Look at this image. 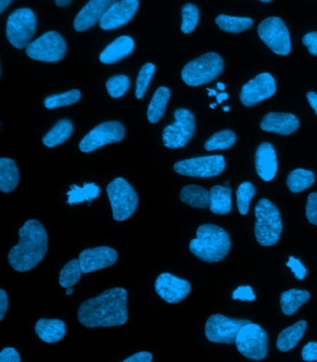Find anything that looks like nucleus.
<instances>
[{
    "instance_id": "nucleus-1",
    "label": "nucleus",
    "mask_w": 317,
    "mask_h": 362,
    "mask_svg": "<svg viewBox=\"0 0 317 362\" xmlns=\"http://www.w3.org/2000/svg\"><path fill=\"white\" fill-rule=\"evenodd\" d=\"M127 293L124 288H112L97 298L83 302L79 308V322L85 327H113L127 322Z\"/></svg>"
},
{
    "instance_id": "nucleus-2",
    "label": "nucleus",
    "mask_w": 317,
    "mask_h": 362,
    "mask_svg": "<svg viewBox=\"0 0 317 362\" xmlns=\"http://www.w3.org/2000/svg\"><path fill=\"white\" fill-rule=\"evenodd\" d=\"M20 241L8 253V262L16 272L34 269L48 250V235L42 224L35 219L25 222L19 230Z\"/></svg>"
},
{
    "instance_id": "nucleus-3",
    "label": "nucleus",
    "mask_w": 317,
    "mask_h": 362,
    "mask_svg": "<svg viewBox=\"0 0 317 362\" xmlns=\"http://www.w3.org/2000/svg\"><path fill=\"white\" fill-rule=\"evenodd\" d=\"M189 249L195 257L207 263L224 259L231 249L230 237L221 227L204 224L198 227L197 237L192 239Z\"/></svg>"
},
{
    "instance_id": "nucleus-4",
    "label": "nucleus",
    "mask_w": 317,
    "mask_h": 362,
    "mask_svg": "<svg viewBox=\"0 0 317 362\" xmlns=\"http://www.w3.org/2000/svg\"><path fill=\"white\" fill-rule=\"evenodd\" d=\"M255 216L254 233L258 243L263 246L275 245L282 233V219L277 206L267 199H262L255 209Z\"/></svg>"
},
{
    "instance_id": "nucleus-5",
    "label": "nucleus",
    "mask_w": 317,
    "mask_h": 362,
    "mask_svg": "<svg viewBox=\"0 0 317 362\" xmlns=\"http://www.w3.org/2000/svg\"><path fill=\"white\" fill-rule=\"evenodd\" d=\"M224 61L214 52L207 53L189 62L183 69L182 78L191 87L205 85L221 75Z\"/></svg>"
},
{
    "instance_id": "nucleus-6",
    "label": "nucleus",
    "mask_w": 317,
    "mask_h": 362,
    "mask_svg": "<svg viewBox=\"0 0 317 362\" xmlns=\"http://www.w3.org/2000/svg\"><path fill=\"white\" fill-rule=\"evenodd\" d=\"M106 192L115 221H126L134 214L138 206V197L127 180L117 177L108 184Z\"/></svg>"
},
{
    "instance_id": "nucleus-7",
    "label": "nucleus",
    "mask_w": 317,
    "mask_h": 362,
    "mask_svg": "<svg viewBox=\"0 0 317 362\" xmlns=\"http://www.w3.org/2000/svg\"><path fill=\"white\" fill-rule=\"evenodd\" d=\"M238 351L253 361H262L268 352V335L260 325L250 322L239 331L236 339Z\"/></svg>"
},
{
    "instance_id": "nucleus-8",
    "label": "nucleus",
    "mask_w": 317,
    "mask_h": 362,
    "mask_svg": "<svg viewBox=\"0 0 317 362\" xmlns=\"http://www.w3.org/2000/svg\"><path fill=\"white\" fill-rule=\"evenodd\" d=\"M37 29V19L30 8H20L11 13L7 22V37L16 49L30 44Z\"/></svg>"
},
{
    "instance_id": "nucleus-9",
    "label": "nucleus",
    "mask_w": 317,
    "mask_h": 362,
    "mask_svg": "<svg viewBox=\"0 0 317 362\" xmlns=\"http://www.w3.org/2000/svg\"><path fill=\"white\" fill-rule=\"evenodd\" d=\"M174 123L163 132V142L168 149L185 147L195 134V117L186 109H178L174 112Z\"/></svg>"
},
{
    "instance_id": "nucleus-10",
    "label": "nucleus",
    "mask_w": 317,
    "mask_h": 362,
    "mask_svg": "<svg viewBox=\"0 0 317 362\" xmlns=\"http://www.w3.org/2000/svg\"><path fill=\"white\" fill-rule=\"evenodd\" d=\"M260 40L275 54L286 56L292 49L289 32L283 21L278 17H270L263 21L258 28Z\"/></svg>"
},
{
    "instance_id": "nucleus-11",
    "label": "nucleus",
    "mask_w": 317,
    "mask_h": 362,
    "mask_svg": "<svg viewBox=\"0 0 317 362\" xmlns=\"http://www.w3.org/2000/svg\"><path fill=\"white\" fill-rule=\"evenodd\" d=\"M67 52V43L57 32H48L26 47V54L35 61L56 62Z\"/></svg>"
},
{
    "instance_id": "nucleus-12",
    "label": "nucleus",
    "mask_w": 317,
    "mask_h": 362,
    "mask_svg": "<svg viewBox=\"0 0 317 362\" xmlns=\"http://www.w3.org/2000/svg\"><path fill=\"white\" fill-rule=\"evenodd\" d=\"M248 320H234L215 314L210 316L206 323V337L212 343L228 344L236 343L238 332L245 325L250 323Z\"/></svg>"
},
{
    "instance_id": "nucleus-13",
    "label": "nucleus",
    "mask_w": 317,
    "mask_h": 362,
    "mask_svg": "<svg viewBox=\"0 0 317 362\" xmlns=\"http://www.w3.org/2000/svg\"><path fill=\"white\" fill-rule=\"evenodd\" d=\"M225 168V160L221 156L197 157L183 160L174 165L177 174L192 177H214L221 175Z\"/></svg>"
},
{
    "instance_id": "nucleus-14",
    "label": "nucleus",
    "mask_w": 317,
    "mask_h": 362,
    "mask_svg": "<svg viewBox=\"0 0 317 362\" xmlns=\"http://www.w3.org/2000/svg\"><path fill=\"white\" fill-rule=\"evenodd\" d=\"M125 129L120 122H105L91 130L80 141L79 149L83 153H91L106 144L122 141Z\"/></svg>"
},
{
    "instance_id": "nucleus-15",
    "label": "nucleus",
    "mask_w": 317,
    "mask_h": 362,
    "mask_svg": "<svg viewBox=\"0 0 317 362\" xmlns=\"http://www.w3.org/2000/svg\"><path fill=\"white\" fill-rule=\"evenodd\" d=\"M275 91L277 86L274 77L268 73H263L244 85L240 94V100L245 106L251 107L269 99Z\"/></svg>"
},
{
    "instance_id": "nucleus-16",
    "label": "nucleus",
    "mask_w": 317,
    "mask_h": 362,
    "mask_svg": "<svg viewBox=\"0 0 317 362\" xmlns=\"http://www.w3.org/2000/svg\"><path fill=\"white\" fill-rule=\"evenodd\" d=\"M155 289L163 300L176 304L188 298L191 292V286L188 281L171 273H162L156 280Z\"/></svg>"
},
{
    "instance_id": "nucleus-17",
    "label": "nucleus",
    "mask_w": 317,
    "mask_h": 362,
    "mask_svg": "<svg viewBox=\"0 0 317 362\" xmlns=\"http://www.w3.org/2000/svg\"><path fill=\"white\" fill-rule=\"evenodd\" d=\"M83 273H91L114 265L117 260V253L108 246H100L82 251L79 257Z\"/></svg>"
},
{
    "instance_id": "nucleus-18",
    "label": "nucleus",
    "mask_w": 317,
    "mask_h": 362,
    "mask_svg": "<svg viewBox=\"0 0 317 362\" xmlns=\"http://www.w3.org/2000/svg\"><path fill=\"white\" fill-rule=\"evenodd\" d=\"M139 8L138 0H122L113 5L105 16L100 19L99 25L103 30H114L129 23L135 16Z\"/></svg>"
},
{
    "instance_id": "nucleus-19",
    "label": "nucleus",
    "mask_w": 317,
    "mask_h": 362,
    "mask_svg": "<svg viewBox=\"0 0 317 362\" xmlns=\"http://www.w3.org/2000/svg\"><path fill=\"white\" fill-rule=\"evenodd\" d=\"M118 0H90L76 16L74 28L76 32L88 30L100 23L109 8Z\"/></svg>"
},
{
    "instance_id": "nucleus-20",
    "label": "nucleus",
    "mask_w": 317,
    "mask_h": 362,
    "mask_svg": "<svg viewBox=\"0 0 317 362\" xmlns=\"http://www.w3.org/2000/svg\"><path fill=\"white\" fill-rule=\"evenodd\" d=\"M298 118L292 114L270 112L263 117L260 129L265 132L277 133L278 135L289 136L299 129Z\"/></svg>"
},
{
    "instance_id": "nucleus-21",
    "label": "nucleus",
    "mask_w": 317,
    "mask_h": 362,
    "mask_svg": "<svg viewBox=\"0 0 317 362\" xmlns=\"http://www.w3.org/2000/svg\"><path fill=\"white\" fill-rule=\"evenodd\" d=\"M256 170L260 179L271 181L277 172V153L272 144L265 142L258 147L256 153Z\"/></svg>"
},
{
    "instance_id": "nucleus-22",
    "label": "nucleus",
    "mask_w": 317,
    "mask_h": 362,
    "mask_svg": "<svg viewBox=\"0 0 317 362\" xmlns=\"http://www.w3.org/2000/svg\"><path fill=\"white\" fill-rule=\"evenodd\" d=\"M134 49V41L129 37L117 38L100 55L103 64H112L125 59Z\"/></svg>"
},
{
    "instance_id": "nucleus-23",
    "label": "nucleus",
    "mask_w": 317,
    "mask_h": 362,
    "mask_svg": "<svg viewBox=\"0 0 317 362\" xmlns=\"http://www.w3.org/2000/svg\"><path fill=\"white\" fill-rule=\"evenodd\" d=\"M38 337L48 344L57 343L63 339L67 332L65 323L60 320H38L35 327Z\"/></svg>"
},
{
    "instance_id": "nucleus-24",
    "label": "nucleus",
    "mask_w": 317,
    "mask_h": 362,
    "mask_svg": "<svg viewBox=\"0 0 317 362\" xmlns=\"http://www.w3.org/2000/svg\"><path fill=\"white\" fill-rule=\"evenodd\" d=\"M209 209L216 215H226L232 210V189L220 185L213 186L210 189Z\"/></svg>"
},
{
    "instance_id": "nucleus-25",
    "label": "nucleus",
    "mask_w": 317,
    "mask_h": 362,
    "mask_svg": "<svg viewBox=\"0 0 317 362\" xmlns=\"http://www.w3.org/2000/svg\"><path fill=\"white\" fill-rule=\"evenodd\" d=\"M306 328L307 322L305 320H300V322H296L295 325L281 332L279 337L277 338V349L282 352L289 351V350L294 349L300 342L301 338L304 337Z\"/></svg>"
},
{
    "instance_id": "nucleus-26",
    "label": "nucleus",
    "mask_w": 317,
    "mask_h": 362,
    "mask_svg": "<svg viewBox=\"0 0 317 362\" xmlns=\"http://www.w3.org/2000/svg\"><path fill=\"white\" fill-rule=\"evenodd\" d=\"M180 201L195 209H209L210 192L197 185H188L183 188L180 194Z\"/></svg>"
},
{
    "instance_id": "nucleus-27",
    "label": "nucleus",
    "mask_w": 317,
    "mask_h": 362,
    "mask_svg": "<svg viewBox=\"0 0 317 362\" xmlns=\"http://www.w3.org/2000/svg\"><path fill=\"white\" fill-rule=\"evenodd\" d=\"M19 183V171L16 162L8 158L0 159V191L13 192Z\"/></svg>"
},
{
    "instance_id": "nucleus-28",
    "label": "nucleus",
    "mask_w": 317,
    "mask_h": 362,
    "mask_svg": "<svg viewBox=\"0 0 317 362\" xmlns=\"http://www.w3.org/2000/svg\"><path fill=\"white\" fill-rule=\"evenodd\" d=\"M310 293L305 290L292 289L283 292L280 298L281 310L287 316L297 313L299 308L309 301Z\"/></svg>"
},
{
    "instance_id": "nucleus-29",
    "label": "nucleus",
    "mask_w": 317,
    "mask_h": 362,
    "mask_svg": "<svg viewBox=\"0 0 317 362\" xmlns=\"http://www.w3.org/2000/svg\"><path fill=\"white\" fill-rule=\"evenodd\" d=\"M170 97L171 91L168 88L161 87L156 91L147 110V118L150 123L156 124L161 119Z\"/></svg>"
},
{
    "instance_id": "nucleus-30",
    "label": "nucleus",
    "mask_w": 317,
    "mask_h": 362,
    "mask_svg": "<svg viewBox=\"0 0 317 362\" xmlns=\"http://www.w3.org/2000/svg\"><path fill=\"white\" fill-rule=\"evenodd\" d=\"M72 132L73 124L71 123V121L67 119L59 121L48 134L44 136L43 144L49 148L58 146L67 141Z\"/></svg>"
},
{
    "instance_id": "nucleus-31",
    "label": "nucleus",
    "mask_w": 317,
    "mask_h": 362,
    "mask_svg": "<svg viewBox=\"0 0 317 362\" xmlns=\"http://www.w3.org/2000/svg\"><path fill=\"white\" fill-rule=\"evenodd\" d=\"M315 174L312 171L305 169H296L289 175L287 180V185L289 191L294 194H300L304 189L310 188L315 183Z\"/></svg>"
},
{
    "instance_id": "nucleus-32",
    "label": "nucleus",
    "mask_w": 317,
    "mask_h": 362,
    "mask_svg": "<svg viewBox=\"0 0 317 362\" xmlns=\"http://www.w3.org/2000/svg\"><path fill=\"white\" fill-rule=\"evenodd\" d=\"M100 192L99 187L94 183H85L83 187L72 185L70 191L67 192V204H74L87 201L91 204L93 199L99 197Z\"/></svg>"
},
{
    "instance_id": "nucleus-33",
    "label": "nucleus",
    "mask_w": 317,
    "mask_h": 362,
    "mask_svg": "<svg viewBox=\"0 0 317 362\" xmlns=\"http://www.w3.org/2000/svg\"><path fill=\"white\" fill-rule=\"evenodd\" d=\"M215 22L222 31L232 34L244 32L253 25V21L250 18L227 16L224 14L216 18Z\"/></svg>"
},
{
    "instance_id": "nucleus-34",
    "label": "nucleus",
    "mask_w": 317,
    "mask_h": 362,
    "mask_svg": "<svg viewBox=\"0 0 317 362\" xmlns=\"http://www.w3.org/2000/svg\"><path fill=\"white\" fill-rule=\"evenodd\" d=\"M236 136L231 130L215 133L206 141L205 149L209 151L227 150L236 144Z\"/></svg>"
},
{
    "instance_id": "nucleus-35",
    "label": "nucleus",
    "mask_w": 317,
    "mask_h": 362,
    "mask_svg": "<svg viewBox=\"0 0 317 362\" xmlns=\"http://www.w3.org/2000/svg\"><path fill=\"white\" fill-rule=\"evenodd\" d=\"M81 267H80L79 259L71 260L67 263L62 269L60 272V278H59V283L60 286L64 288H69L75 286L79 283L80 278L82 275Z\"/></svg>"
},
{
    "instance_id": "nucleus-36",
    "label": "nucleus",
    "mask_w": 317,
    "mask_h": 362,
    "mask_svg": "<svg viewBox=\"0 0 317 362\" xmlns=\"http://www.w3.org/2000/svg\"><path fill=\"white\" fill-rule=\"evenodd\" d=\"M256 194V189L250 182H243L240 184L238 191H236V204L240 214L246 216L250 210L251 200Z\"/></svg>"
},
{
    "instance_id": "nucleus-37",
    "label": "nucleus",
    "mask_w": 317,
    "mask_h": 362,
    "mask_svg": "<svg viewBox=\"0 0 317 362\" xmlns=\"http://www.w3.org/2000/svg\"><path fill=\"white\" fill-rule=\"evenodd\" d=\"M81 93L78 90H73L64 92L63 94L52 95L45 100V107L47 109H54L58 107H64L75 105L78 103Z\"/></svg>"
},
{
    "instance_id": "nucleus-38",
    "label": "nucleus",
    "mask_w": 317,
    "mask_h": 362,
    "mask_svg": "<svg viewBox=\"0 0 317 362\" xmlns=\"http://www.w3.org/2000/svg\"><path fill=\"white\" fill-rule=\"evenodd\" d=\"M183 23L180 29L183 34H190L197 28L200 21V11L197 6L188 3L183 6L182 11Z\"/></svg>"
},
{
    "instance_id": "nucleus-39",
    "label": "nucleus",
    "mask_w": 317,
    "mask_h": 362,
    "mask_svg": "<svg viewBox=\"0 0 317 362\" xmlns=\"http://www.w3.org/2000/svg\"><path fill=\"white\" fill-rule=\"evenodd\" d=\"M156 67L153 64H144L139 73L137 82H136L135 96L138 100L143 99L145 92L149 87L151 80L155 74Z\"/></svg>"
},
{
    "instance_id": "nucleus-40",
    "label": "nucleus",
    "mask_w": 317,
    "mask_h": 362,
    "mask_svg": "<svg viewBox=\"0 0 317 362\" xmlns=\"http://www.w3.org/2000/svg\"><path fill=\"white\" fill-rule=\"evenodd\" d=\"M129 79L126 76H115L106 82V88L109 95L114 99L122 97L129 88Z\"/></svg>"
},
{
    "instance_id": "nucleus-41",
    "label": "nucleus",
    "mask_w": 317,
    "mask_h": 362,
    "mask_svg": "<svg viewBox=\"0 0 317 362\" xmlns=\"http://www.w3.org/2000/svg\"><path fill=\"white\" fill-rule=\"evenodd\" d=\"M306 218L311 224L317 226V192H313L308 197Z\"/></svg>"
},
{
    "instance_id": "nucleus-42",
    "label": "nucleus",
    "mask_w": 317,
    "mask_h": 362,
    "mask_svg": "<svg viewBox=\"0 0 317 362\" xmlns=\"http://www.w3.org/2000/svg\"><path fill=\"white\" fill-rule=\"evenodd\" d=\"M287 267H289L295 278L299 281L304 280L307 275V269L304 268L300 260L297 259L294 257H289V262L287 263Z\"/></svg>"
},
{
    "instance_id": "nucleus-43",
    "label": "nucleus",
    "mask_w": 317,
    "mask_h": 362,
    "mask_svg": "<svg viewBox=\"0 0 317 362\" xmlns=\"http://www.w3.org/2000/svg\"><path fill=\"white\" fill-rule=\"evenodd\" d=\"M234 300L254 301L256 299L253 288L250 286H239L233 293Z\"/></svg>"
},
{
    "instance_id": "nucleus-44",
    "label": "nucleus",
    "mask_w": 317,
    "mask_h": 362,
    "mask_svg": "<svg viewBox=\"0 0 317 362\" xmlns=\"http://www.w3.org/2000/svg\"><path fill=\"white\" fill-rule=\"evenodd\" d=\"M301 357L304 361H317V343L309 342L305 345L302 349Z\"/></svg>"
},
{
    "instance_id": "nucleus-45",
    "label": "nucleus",
    "mask_w": 317,
    "mask_h": 362,
    "mask_svg": "<svg viewBox=\"0 0 317 362\" xmlns=\"http://www.w3.org/2000/svg\"><path fill=\"white\" fill-rule=\"evenodd\" d=\"M0 361L1 362H20L21 358L19 353L13 347H6L0 353Z\"/></svg>"
},
{
    "instance_id": "nucleus-46",
    "label": "nucleus",
    "mask_w": 317,
    "mask_h": 362,
    "mask_svg": "<svg viewBox=\"0 0 317 362\" xmlns=\"http://www.w3.org/2000/svg\"><path fill=\"white\" fill-rule=\"evenodd\" d=\"M302 42L308 47L311 54L317 56V32L305 35Z\"/></svg>"
},
{
    "instance_id": "nucleus-47",
    "label": "nucleus",
    "mask_w": 317,
    "mask_h": 362,
    "mask_svg": "<svg viewBox=\"0 0 317 362\" xmlns=\"http://www.w3.org/2000/svg\"><path fill=\"white\" fill-rule=\"evenodd\" d=\"M153 361V356L147 351L136 353L132 357L126 358L124 362H151Z\"/></svg>"
},
{
    "instance_id": "nucleus-48",
    "label": "nucleus",
    "mask_w": 317,
    "mask_h": 362,
    "mask_svg": "<svg viewBox=\"0 0 317 362\" xmlns=\"http://www.w3.org/2000/svg\"><path fill=\"white\" fill-rule=\"evenodd\" d=\"M8 308V295L4 290H0V320L4 319Z\"/></svg>"
},
{
    "instance_id": "nucleus-49",
    "label": "nucleus",
    "mask_w": 317,
    "mask_h": 362,
    "mask_svg": "<svg viewBox=\"0 0 317 362\" xmlns=\"http://www.w3.org/2000/svg\"><path fill=\"white\" fill-rule=\"evenodd\" d=\"M307 99L310 105L315 110L317 115V94L315 93V92H309V93L307 94Z\"/></svg>"
},
{
    "instance_id": "nucleus-50",
    "label": "nucleus",
    "mask_w": 317,
    "mask_h": 362,
    "mask_svg": "<svg viewBox=\"0 0 317 362\" xmlns=\"http://www.w3.org/2000/svg\"><path fill=\"white\" fill-rule=\"evenodd\" d=\"M13 0H0V13L5 11V8L11 4Z\"/></svg>"
},
{
    "instance_id": "nucleus-51",
    "label": "nucleus",
    "mask_w": 317,
    "mask_h": 362,
    "mask_svg": "<svg viewBox=\"0 0 317 362\" xmlns=\"http://www.w3.org/2000/svg\"><path fill=\"white\" fill-rule=\"evenodd\" d=\"M54 1L58 7H67V6L70 4L72 0H54Z\"/></svg>"
},
{
    "instance_id": "nucleus-52",
    "label": "nucleus",
    "mask_w": 317,
    "mask_h": 362,
    "mask_svg": "<svg viewBox=\"0 0 317 362\" xmlns=\"http://www.w3.org/2000/svg\"><path fill=\"white\" fill-rule=\"evenodd\" d=\"M217 102L218 103H221L224 102V100L228 99V94L224 93V92H222V93L218 94L217 96Z\"/></svg>"
},
{
    "instance_id": "nucleus-53",
    "label": "nucleus",
    "mask_w": 317,
    "mask_h": 362,
    "mask_svg": "<svg viewBox=\"0 0 317 362\" xmlns=\"http://www.w3.org/2000/svg\"><path fill=\"white\" fill-rule=\"evenodd\" d=\"M207 91H209V97H212V96H217V91L216 90H209V88H207Z\"/></svg>"
},
{
    "instance_id": "nucleus-54",
    "label": "nucleus",
    "mask_w": 317,
    "mask_h": 362,
    "mask_svg": "<svg viewBox=\"0 0 317 362\" xmlns=\"http://www.w3.org/2000/svg\"><path fill=\"white\" fill-rule=\"evenodd\" d=\"M217 88H218V90H220L221 91H224L225 90L224 85L222 84V83H218Z\"/></svg>"
},
{
    "instance_id": "nucleus-55",
    "label": "nucleus",
    "mask_w": 317,
    "mask_h": 362,
    "mask_svg": "<svg viewBox=\"0 0 317 362\" xmlns=\"http://www.w3.org/2000/svg\"><path fill=\"white\" fill-rule=\"evenodd\" d=\"M73 292H74V290L72 289V288H71V287L67 288V296L72 295Z\"/></svg>"
},
{
    "instance_id": "nucleus-56",
    "label": "nucleus",
    "mask_w": 317,
    "mask_h": 362,
    "mask_svg": "<svg viewBox=\"0 0 317 362\" xmlns=\"http://www.w3.org/2000/svg\"><path fill=\"white\" fill-rule=\"evenodd\" d=\"M229 184H230L229 181H225V182L224 184V187H228V186H229Z\"/></svg>"
},
{
    "instance_id": "nucleus-57",
    "label": "nucleus",
    "mask_w": 317,
    "mask_h": 362,
    "mask_svg": "<svg viewBox=\"0 0 317 362\" xmlns=\"http://www.w3.org/2000/svg\"><path fill=\"white\" fill-rule=\"evenodd\" d=\"M216 106H217V105H216V103H213V105H210V108L214 109Z\"/></svg>"
},
{
    "instance_id": "nucleus-58",
    "label": "nucleus",
    "mask_w": 317,
    "mask_h": 362,
    "mask_svg": "<svg viewBox=\"0 0 317 362\" xmlns=\"http://www.w3.org/2000/svg\"><path fill=\"white\" fill-rule=\"evenodd\" d=\"M224 112H228V111H229V107H224Z\"/></svg>"
},
{
    "instance_id": "nucleus-59",
    "label": "nucleus",
    "mask_w": 317,
    "mask_h": 362,
    "mask_svg": "<svg viewBox=\"0 0 317 362\" xmlns=\"http://www.w3.org/2000/svg\"><path fill=\"white\" fill-rule=\"evenodd\" d=\"M260 1H262V2H271L272 0H260Z\"/></svg>"
}]
</instances>
